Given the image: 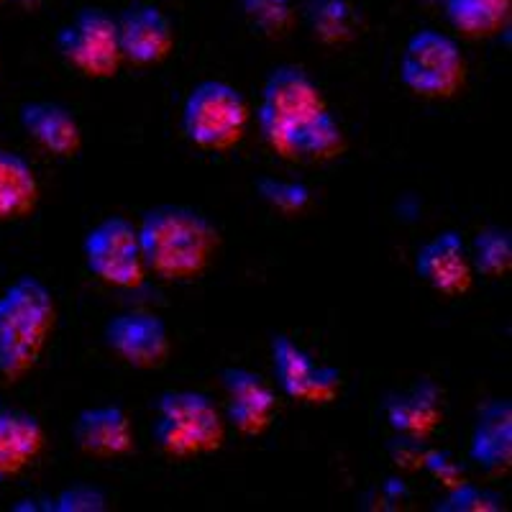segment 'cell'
<instances>
[{
	"mask_svg": "<svg viewBox=\"0 0 512 512\" xmlns=\"http://www.w3.org/2000/svg\"><path fill=\"white\" fill-rule=\"evenodd\" d=\"M146 274L162 282H190L208 269L221 244V231L190 205H157L139 223Z\"/></svg>",
	"mask_w": 512,
	"mask_h": 512,
	"instance_id": "cell-1",
	"label": "cell"
},
{
	"mask_svg": "<svg viewBox=\"0 0 512 512\" xmlns=\"http://www.w3.org/2000/svg\"><path fill=\"white\" fill-rule=\"evenodd\" d=\"M57 323L54 295L39 277L21 274L0 292V377L18 382L36 367Z\"/></svg>",
	"mask_w": 512,
	"mask_h": 512,
	"instance_id": "cell-2",
	"label": "cell"
},
{
	"mask_svg": "<svg viewBox=\"0 0 512 512\" xmlns=\"http://www.w3.org/2000/svg\"><path fill=\"white\" fill-rule=\"evenodd\" d=\"M154 441L169 459L213 454L226 441V420L208 395L195 390H169L157 400Z\"/></svg>",
	"mask_w": 512,
	"mask_h": 512,
	"instance_id": "cell-3",
	"label": "cell"
},
{
	"mask_svg": "<svg viewBox=\"0 0 512 512\" xmlns=\"http://www.w3.org/2000/svg\"><path fill=\"white\" fill-rule=\"evenodd\" d=\"M328 108L318 82L297 64L269 72L259 103V134L280 159H290L292 136L305 121Z\"/></svg>",
	"mask_w": 512,
	"mask_h": 512,
	"instance_id": "cell-4",
	"label": "cell"
},
{
	"mask_svg": "<svg viewBox=\"0 0 512 512\" xmlns=\"http://www.w3.org/2000/svg\"><path fill=\"white\" fill-rule=\"evenodd\" d=\"M249 126V105L239 90L223 80H203L182 105V131L205 152H228Z\"/></svg>",
	"mask_w": 512,
	"mask_h": 512,
	"instance_id": "cell-5",
	"label": "cell"
},
{
	"mask_svg": "<svg viewBox=\"0 0 512 512\" xmlns=\"http://www.w3.org/2000/svg\"><path fill=\"white\" fill-rule=\"evenodd\" d=\"M400 80L420 98H454L466 82V59L459 41L443 31L420 29L402 49Z\"/></svg>",
	"mask_w": 512,
	"mask_h": 512,
	"instance_id": "cell-6",
	"label": "cell"
},
{
	"mask_svg": "<svg viewBox=\"0 0 512 512\" xmlns=\"http://www.w3.org/2000/svg\"><path fill=\"white\" fill-rule=\"evenodd\" d=\"M57 52L72 70L90 80H111L121 70L116 18L103 8H82L54 39Z\"/></svg>",
	"mask_w": 512,
	"mask_h": 512,
	"instance_id": "cell-7",
	"label": "cell"
},
{
	"mask_svg": "<svg viewBox=\"0 0 512 512\" xmlns=\"http://www.w3.org/2000/svg\"><path fill=\"white\" fill-rule=\"evenodd\" d=\"M82 256L90 274L111 287H139L146 280L139 226L123 216L103 218L82 241Z\"/></svg>",
	"mask_w": 512,
	"mask_h": 512,
	"instance_id": "cell-8",
	"label": "cell"
},
{
	"mask_svg": "<svg viewBox=\"0 0 512 512\" xmlns=\"http://www.w3.org/2000/svg\"><path fill=\"white\" fill-rule=\"evenodd\" d=\"M272 364L277 384L290 400L305 405H331L341 395V372L328 364H318L285 333L272 338Z\"/></svg>",
	"mask_w": 512,
	"mask_h": 512,
	"instance_id": "cell-9",
	"label": "cell"
},
{
	"mask_svg": "<svg viewBox=\"0 0 512 512\" xmlns=\"http://www.w3.org/2000/svg\"><path fill=\"white\" fill-rule=\"evenodd\" d=\"M105 346L134 369H159L172 354L167 323L149 310L113 315L105 323Z\"/></svg>",
	"mask_w": 512,
	"mask_h": 512,
	"instance_id": "cell-10",
	"label": "cell"
},
{
	"mask_svg": "<svg viewBox=\"0 0 512 512\" xmlns=\"http://www.w3.org/2000/svg\"><path fill=\"white\" fill-rule=\"evenodd\" d=\"M123 62L159 64L175 52V26L162 8L134 3L116 18Z\"/></svg>",
	"mask_w": 512,
	"mask_h": 512,
	"instance_id": "cell-11",
	"label": "cell"
},
{
	"mask_svg": "<svg viewBox=\"0 0 512 512\" xmlns=\"http://www.w3.org/2000/svg\"><path fill=\"white\" fill-rule=\"evenodd\" d=\"M415 272L425 285L446 297H461L472 290L474 269L459 231H441L425 241L415 254Z\"/></svg>",
	"mask_w": 512,
	"mask_h": 512,
	"instance_id": "cell-12",
	"label": "cell"
},
{
	"mask_svg": "<svg viewBox=\"0 0 512 512\" xmlns=\"http://www.w3.org/2000/svg\"><path fill=\"white\" fill-rule=\"evenodd\" d=\"M221 379L228 397V423L244 436H262L280 405L272 384L244 367L223 369Z\"/></svg>",
	"mask_w": 512,
	"mask_h": 512,
	"instance_id": "cell-13",
	"label": "cell"
},
{
	"mask_svg": "<svg viewBox=\"0 0 512 512\" xmlns=\"http://www.w3.org/2000/svg\"><path fill=\"white\" fill-rule=\"evenodd\" d=\"M72 438L82 454L95 459H118L134 451V425L118 405H98L77 413Z\"/></svg>",
	"mask_w": 512,
	"mask_h": 512,
	"instance_id": "cell-14",
	"label": "cell"
},
{
	"mask_svg": "<svg viewBox=\"0 0 512 512\" xmlns=\"http://www.w3.org/2000/svg\"><path fill=\"white\" fill-rule=\"evenodd\" d=\"M469 459L489 477H500L512 466V402L487 400L474 420Z\"/></svg>",
	"mask_w": 512,
	"mask_h": 512,
	"instance_id": "cell-15",
	"label": "cell"
},
{
	"mask_svg": "<svg viewBox=\"0 0 512 512\" xmlns=\"http://www.w3.org/2000/svg\"><path fill=\"white\" fill-rule=\"evenodd\" d=\"M21 126L52 157L70 159L82 149V128L75 113L54 100H31L21 105Z\"/></svg>",
	"mask_w": 512,
	"mask_h": 512,
	"instance_id": "cell-16",
	"label": "cell"
},
{
	"mask_svg": "<svg viewBox=\"0 0 512 512\" xmlns=\"http://www.w3.org/2000/svg\"><path fill=\"white\" fill-rule=\"evenodd\" d=\"M384 418L395 433L431 438L443 423L441 387L431 379H420L408 390L395 392L384 400Z\"/></svg>",
	"mask_w": 512,
	"mask_h": 512,
	"instance_id": "cell-17",
	"label": "cell"
},
{
	"mask_svg": "<svg viewBox=\"0 0 512 512\" xmlns=\"http://www.w3.org/2000/svg\"><path fill=\"white\" fill-rule=\"evenodd\" d=\"M44 451V428L26 410L0 400V479L24 472Z\"/></svg>",
	"mask_w": 512,
	"mask_h": 512,
	"instance_id": "cell-18",
	"label": "cell"
},
{
	"mask_svg": "<svg viewBox=\"0 0 512 512\" xmlns=\"http://www.w3.org/2000/svg\"><path fill=\"white\" fill-rule=\"evenodd\" d=\"M39 195L34 167L21 154L0 146V221H18L34 213Z\"/></svg>",
	"mask_w": 512,
	"mask_h": 512,
	"instance_id": "cell-19",
	"label": "cell"
},
{
	"mask_svg": "<svg viewBox=\"0 0 512 512\" xmlns=\"http://www.w3.org/2000/svg\"><path fill=\"white\" fill-rule=\"evenodd\" d=\"M346 149V136L341 123L333 118L328 108L315 113L310 121L297 128L290 144V159H308V162H328L341 157Z\"/></svg>",
	"mask_w": 512,
	"mask_h": 512,
	"instance_id": "cell-20",
	"label": "cell"
},
{
	"mask_svg": "<svg viewBox=\"0 0 512 512\" xmlns=\"http://www.w3.org/2000/svg\"><path fill=\"white\" fill-rule=\"evenodd\" d=\"M512 0H446V16L466 39H487L510 21Z\"/></svg>",
	"mask_w": 512,
	"mask_h": 512,
	"instance_id": "cell-21",
	"label": "cell"
},
{
	"mask_svg": "<svg viewBox=\"0 0 512 512\" xmlns=\"http://www.w3.org/2000/svg\"><path fill=\"white\" fill-rule=\"evenodd\" d=\"M305 21L310 34L328 47L346 44L356 34V11L349 0H308Z\"/></svg>",
	"mask_w": 512,
	"mask_h": 512,
	"instance_id": "cell-22",
	"label": "cell"
},
{
	"mask_svg": "<svg viewBox=\"0 0 512 512\" xmlns=\"http://www.w3.org/2000/svg\"><path fill=\"white\" fill-rule=\"evenodd\" d=\"M472 269L489 280H500L512 269V233L502 226H484L472 241Z\"/></svg>",
	"mask_w": 512,
	"mask_h": 512,
	"instance_id": "cell-23",
	"label": "cell"
},
{
	"mask_svg": "<svg viewBox=\"0 0 512 512\" xmlns=\"http://www.w3.org/2000/svg\"><path fill=\"white\" fill-rule=\"evenodd\" d=\"M246 24L256 34L277 39L285 36L295 24V3L292 0H239Z\"/></svg>",
	"mask_w": 512,
	"mask_h": 512,
	"instance_id": "cell-24",
	"label": "cell"
},
{
	"mask_svg": "<svg viewBox=\"0 0 512 512\" xmlns=\"http://www.w3.org/2000/svg\"><path fill=\"white\" fill-rule=\"evenodd\" d=\"M438 512H500L505 510V500L492 489H484L479 484L461 482L456 487L446 489V497L433 505Z\"/></svg>",
	"mask_w": 512,
	"mask_h": 512,
	"instance_id": "cell-25",
	"label": "cell"
},
{
	"mask_svg": "<svg viewBox=\"0 0 512 512\" xmlns=\"http://www.w3.org/2000/svg\"><path fill=\"white\" fill-rule=\"evenodd\" d=\"M256 192H259V198L264 203H269L274 210L285 213V216L303 213L310 203V190L305 185H300V182L262 177V180H256Z\"/></svg>",
	"mask_w": 512,
	"mask_h": 512,
	"instance_id": "cell-26",
	"label": "cell"
},
{
	"mask_svg": "<svg viewBox=\"0 0 512 512\" xmlns=\"http://www.w3.org/2000/svg\"><path fill=\"white\" fill-rule=\"evenodd\" d=\"M105 495L100 489L90 487V484H72L70 489H64L62 495L54 500L52 510L57 512H100L105 510Z\"/></svg>",
	"mask_w": 512,
	"mask_h": 512,
	"instance_id": "cell-27",
	"label": "cell"
},
{
	"mask_svg": "<svg viewBox=\"0 0 512 512\" xmlns=\"http://www.w3.org/2000/svg\"><path fill=\"white\" fill-rule=\"evenodd\" d=\"M428 438L418 436H405V433H395V438L390 441L387 451H390V459L395 461L400 469H423V459L428 454Z\"/></svg>",
	"mask_w": 512,
	"mask_h": 512,
	"instance_id": "cell-28",
	"label": "cell"
},
{
	"mask_svg": "<svg viewBox=\"0 0 512 512\" xmlns=\"http://www.w3.org/2000/svg\"><path fill=\"white\" fill-rule=\"evenodd\" d=\"M423 469L446 489L456 487V484H461L466 479L459 461L451 454H446V451H438V448H428V454L423 459Z\"/></svg>",
	"mask_w": 512,
	"mask_h": 512,
	"instance_id": "cell-29",
	"label": "cell"
}]
</instances>
